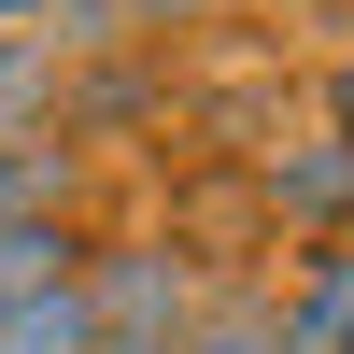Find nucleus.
I'll return each mask as SVG.
<instances>
[{"label":"nucleus","instance_id":"11","mask_svg":"<svg viewBox=\"0 0 354 354\" xmlns=\"http://www.w3.org/2000/svg\"><path fill=\"white\" fill-rule=\"evenodd\" d=\"M57 15V0H0V43H28V28H43Z\"/></svg>","mask_w":354,"mask_h":354},{"label":"nucleus","instance_id":"4","mask_svg":"<svg viewBox=\"0 0 354 354\" xmlns=\"http://www.w3.org/2000/svg\"><path fill=\"white\" fill-rule=\"evenodd\" d=\"M0 227H85V142H0Z\"/></svg>","mask_w":354,"mask_h":354},{"label":"nucleus","instance_id":"8","mask_svg":"<svg viewBox=\"0 0 354 354\" xmlns=\"http://www.w3.org/2000/svg\"><path fill=\"white\" fill-rule=\"evenodd\" d=\"M198 354H270V312H255V298H227V312H198Z\"/></svg>","mask_w":354,"mask_h":354},{"label":"nucleus","instance_id":"6","mask_svg":"<svg viewBox=\"0 0 354 354\" xmlns=\"http://www.w3.org/2000/svg\"><path fill=\"white\" fill-rule=\"evenodd\" d=\"M85 270V227H0V312L15 298H57Z\"/></svg>","mask_w":354,"mask_h":354},{"label":"nucleus","instance_id":"3","mask_svg":"<svg viewBox=\"0 0 354 354\" xmlns=\"http://www.w3.org/2000/svg\"><path fill=\"white\" fill-rule=\"evenodd\" d=\"M354 340V241H298L270 298V354H340Z\"/></svg>","mask_w":354,"mask_h":354},{"label":"nucleus","instance_id":"12","mask_svg":"<svg viewBox=\"0 0 354 354\" xmlns=\"http://www.w3.org/2000/svg\"><path fill=\"white\" fill-rule=\"evenodd\" d=\"M340 354H354V340H340Z\"/></svg>","mask_w":354,"mask_h":354},{"label":"nucleus","instance_id":"10","mask_svg":"<svg viewBox=\"0 0 354 354\" xmlns=\"http://www.w3.org/2000/svg\"><path fill=\"white\" fill-rule=\"evenodd\" d=\"M326 128H340V142H354V43H340V57H326Z\"/></svg>","mask_w":354,"mask_h":354},{"label":"nucleus","instance_id":"5","mask_svg":"<svg viewBox=\"0 0 354 354\" xmlns=\"http://www.w3.org/2000/svg\"><path fill=\"white\" fill-rule=\"evenodd\" d=\"M57 100H71V57H57L43 28H28V43H0V142H43Z\"/></svg>","mask_w":354,"mask_h":354},{"label":"nucleus","instance_id":"9","mask_svg":"<svg viewBox=\"0 0 354 354\" xmlns=\"http://www.w3.org/2000/svg\"><path fill=\"white\" fill-rule=\"evenodd\" d=\"M156 15H170V28H198L213 0H100V28H156Z\"/></svg>","mask_w":354,"mask_h":354},{"label":"nucleus","instance_id":"1","mask_svg":"<svg viewBox=\"0 0 354 354\" xmlns=\"http://www.w3.org/2000/svg\"><path fill=\"white\" fill-rule=\"evenodd\" d=\"M198 312H213V283H198L185 241H156V227L85 241V326H100V354H198Z\"/></svg>","mask_w":354,"mask_h":354},{"label":"nucleus","instance_id":"7","mask_svg":"<svg viewBox=\"0 0 354 354\" xmlns=\"http://www.w3.org/2000/svg\"><path fill=\"white\" fill-rule=\"evenodd\" d=\"M0 354H100V326H85V270L57 283V298H15V312H0Z\"/></svg>","mask_w":354,"mask_h":354},{"label":"nucleus","instance_id":"2","mask_svg":"<svg viewBox=\"0 0 354 354\" xmlns=\"http://www.w3.org/2000/svg\"><path fill=\"white\" fill-rule=\"evenodd\" d=\"M255 213L298 227V241H354V142L312 128V142H255Z\"/></svg>","mask_w":354,"mask_h":354}]
</instances>
